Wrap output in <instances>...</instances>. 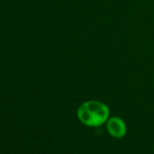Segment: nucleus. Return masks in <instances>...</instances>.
Returning <instances> with one entry per match:
<instances>
[{
  "label": "nucleus",
  "mask_w": 154,
  "mask_h": 154,
  "mask_svg": "<svg viewBox=\"0 0 154 154\" xmlns=\"http://www.w3.org/2000/svg\"><path fill=\"white\" fill-rule=\"evenodd\" d=\"M77 117L87 126L97 127L104 123L109 117V108L99 101H88L78 109Z\"/></svg>",
  "instance_id": "f257e3e1"
},
{
  "label": "nucleus",
  "mask_w": 154,
  "mask_h": 154,
  "mask_svg": "<svg viewBox=\"0 0 154 154\" xmlns=\"http://www.w3.org/2000/svg\"><path fill=\"white\" fill-rule=\"evenodd\" d=\"M108 132L114 138H122L126 133V125L119 117H112L107 122Z\"/></svg>",
  "instance_id": "f03ea898"
}]
</instances>
